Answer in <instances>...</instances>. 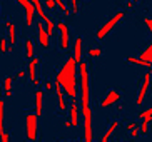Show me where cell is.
Here are the masks:
<instances>
[{
  "label": "cell",
  "instance_id": "19",
  "mask_svg": "<svg viewBox=\"0 0 152 142\" xmlns=\"http://www.w3.org/2000/svg\"><path fill=\"white\" fill-rule=\"evenodd\" d=\"M15 77H5L4 80V89H5V97H12V82Z\"/></svg>",
  "mask_w": 152,
  "mask_h": 142
},
{
  "label": "cell",
  "instance_id": "26",
  "mask_svg": "<svg viewBox=\"0 0 152 142\" xmlns=\"http://www.w3.org/2000/svg\"><path fill=\"white\" fill-rule=\"evenodd\" d=\"M145 117H152V107L145 109V111L139 112V119H145Z\"/></svg>",
  "mask_w": 152,
  "mask_h": 142
},
{
  "label": "cell",
  "instance_id": "13",
  "mask_svg": "<svg viewBox=\"0 0 152 142\" xmlns=\"http://www.w3.org/2000/svg\"><path fill=\"white\" fill-rule=\"evenodd\" d=\"M125 60L129 64L137 65V67H144V69H147V70H152V64L147 62V60H142V59H139V57H125Z\"/></svg>",
  "mask_w": 152,
  "mask_h": 142
},
{
  "label": "cell",
  "instance_id": "3",
  "mask_svg": "<svg viewBox=\"0 0 152 142\" xmlns=\"http://www.w3.org/2000/svg\"><path fill=\"white\" fill-rule=\"evenodd\" d=\"M124 15H125V12H122V10H119L117 13H114V15H112L107 22L100 27V29H97V32H95V39H97V40H104L112 30H114V29H115L117 23L124 18Z\"/></svg>",
  "mask_w": 152,
  "mask_h": 142
},
{
  "label": "cell",
  "instance_id": "22",
  "mask_svg": "<svg viewBox=\"0 0 152 142\" xmlns=\"http://www.w3.org/2000/svg\"><path fill=\"white\" fill-rule=\"evenodd\" d=\"M4 124H5V100H0V130H4Z\"/></svg>",
  "mask_w": 152,
  "mask_h": 142
},
{
  "label": "cell",
  "instance_id": "27",
  "mask_svg": "<svg viewBox=\"0 0 152 142\" xmlns=\"http://www.w3.org/2000/svg\"><path fill=\"white\" fill-rule=\"evenodd\" d=\"M45 9L47 10H55L57 9V2H55V0H45Z\"/></svg>",
  "mask_w": 152,
  "mask_h": 142
},
{
  "label": "cell",
  "instance_id": "33",
  "mask_svg": "<svg viewBox=\"0 0 152 142\" xmlns=\"http://www.w3.org/2000/svg\"><path fill=\"white\" fill-rule=\"evenodd\" d=\"M135 127H139L137 122H129V124H125V129L127 130H132V129H135Z\"/></svg>",
  "mask_w": 152,
  "mask_h": 142
},
{
  "label": "cell",
  "instance_id": "15",
  "mask_svg": "<svg viewBox=\"0 0 152 142\" xmlns=\"http://www.w3.org/2000/svg\"><path fill=\"white\" fill-rule=\"evenodd\" d=\"M42 104H44V92L39 89L35 92V114L39 117L42 116Z\"/></svg>",
  "mask_w": 152,
  "mask_h": 142
},
{
  "label": "cell",
  "instance_id": "18",
  "mask_svg": "<svg viewBox=\"0 0 152 142\" xmlns=\"http://www.w3.org/2000/svg\"><path fill=\"white\" fill-rule=\"evenodd\" d=\"M34 53H35V47H34L32 39H25V55H27V59H34Z\"/></svg>",
  "mask_w": 152,
  "mask_h": 142
},
{
  "label": "cell",
  "instance_id": "28",
  "mask_svg": "<svg viewBox=\"0 0 152 142\" xmlns=\"http://www.w3.org/2000/svg\"><path fill=\"white\" fill-rule=\"evenodd\" d=\"M144 23H145V27L149 29V32L152 35V17H144Z\"/></svg>",
  "mask_w": 152,
  "mask_h": 142
},
{
  "label": "cell",
  "instance_id": "29",
  "mask_svg": "<svg viewBox=\"0 0 152 142\" xmlns=\"http://www.w3.org/2000/svg\"><path fill=\"white\" fill-rule=\"evenodd\" d=\"M0 134H2V135H0V141H2V142H9L10 141V134L5 132V129L0 130Z\"/></svg>",
  "mask_w": 152,
  "mask_h": 142
},
{
  "label": "cell",
  "instance_id": "4",
  "mask_svg": "<svg viewBox=\"0 0 152 142\" xmlns=\"http://www.w3.org/2000/svg\"><path fill=\"white\" fill-rule=\"evenodd\" d=\"M37 114H27L25 116V137L27 141H37Z\"/></svg>",
  "mask_w": 152,
  "mask_h": 142
},
{
  "label": "cell",
  "instance_id": "24",
  "mask_svg": "<svg viewBox=\"0 0 152 142\" xmlns=\"http://www.w3.org/2000/svg\"><path fill=\"white\" fill-rule=\"evenodd\" d=\"M87 55L92 57V59L100 57V55H102V49H89V50H87Z\"/></svg>",
  "mask_w": 152,
  "mask_h": 142
},
{
  "label": "cell",
  "instance_id": "8",
  "mask_svg": "<svg viewBox=\"0 0 152 142\" xmlns=\"http://www.w3.org/2000/svg\"><path fill=\"white\" fill-rule=\"evenodd\" d=\"M15 2H18L23 7V10H25V25L32 27V23H34V13H35V5L32 4L30 0H15Z\"/></svg>",
  "mask_w": 152,
  "mask_h": 142
},
{
  "label": "cell",
  "instance_id": "16",
  "mask_svg": "<svg viewBox=\"0 0 152 142\" xmlns=\"http://www.w3.org/2000/svg\"><path fill=\"white\" fill-rule=\"evenodd\" d=\"M39 59L37 57H34V59H30V62H28V67H27V72H28V79L30 80H34V79H37L35 77V69H37V65H39Z\"/></svg>",
  "mask_w": 152,
  "mask_h": 142
},
{
  "label": "cell",
  "instance_id": "10",
  "mask_svg": "<svg viewBox=\"0 0 152 142\" xmlns=\"http://www.w3.org/2000/svg\"><path fill=\"white\" fill-rule=\"evenodd\" d=\"M55 94H57V104H58V111L65 112L67 111V102H65V92H64L62 85L55 84ZM58 112V114H60Z\"/></svg>",
  "mask_w": 152,
  "mask_h": 142
},
{
  "label": "cell",
  "instance_id": "12",
  "mask_svg": "<svg viewBox=\"0 0 152 142\" xmlns=\"http://www.w3.org/2000/svg\"><path fill=\"white\" fill-rule=\"evenodd\" d=\"M84 42H82V37H77L75 42H74V57H75L77 62H82V52H84Z\"/></svg>",
  "mask_w": 152,
  "mask_h": 142
},
{
  "label": "cell",
  "instance_id": "6",
  "mask_svg": "<svg viewBox=\"0 0 152 142\" xmlns=\"http://www.w3.org/2000/svg\"><path fill=\"white\" fill-rule=\"evenodd\" d=\"M121 99H122V94L119 92V90L110 89L107 94H105V97L100 100L99 105L102 107V109H107V107H112V105H115V104H119L121 102Z\"/></svg>",
  "mask_w": 152,
  "mask_h": 142
},
{
  "label": "cell",
  "instance_id": "30",
  "mask_svg": "<svg viewBox=\"0 0 152 142\" xmlns=\"http://www.w3.org/2000/svg\"><path fill=\"white\" fill-rule=\"evenodd\" d=\"M52 89H55V82H50V80H45V90L50 92Z\"/></svg>",
  "mask_w": 152,
  "mask_h": 142
},
{
  "label": "cell",
  "instance_id": "25",
  "mask_svg": "<svg viewBox=\"0 0 152 142\" xmlns=\"http://www.w3.org/2000/svg\"><path fill=\"white\" fill-rule=\"evenodd\" d=\"M69 5H70L72 13H74V15L79 13V0H69Z\"/></svg>",
  "mask_w": 152,
  "mask_h": 142
},
{
  "label": "cell",
  "instance_id": "36",
  "mask_svg": "<svg viewBox=\"0 0 152 142\" xmlns=\"http://www.w3.org/2000/svg\"><path fill=\"white\" fill-rule=\"evenodd\" d=\"M134 2H139V0H134Z\"/></svg>",
  "mask_w": 152,
  "mask_h": 142
},
{
  "label": "cell",
  "instance_id": "7",
  "mask_svg": "<svg viewBox=\"0 0 152 142\" xmlns=\"http://www.w3.org/2000/svg\"><path fill=\"white\" fill-rule=\"evenodd\" d=\"M57 32L60 34V49L62 50H67L70 45V34H69V25L65 22H57Z\"/></svg>",
  "mask_w": 152,
  "mask_h": 142
},
{
  "label": "cell",
  "instance_id": "35",
  "mask_svg": "<svg viewBox=\"0 0 152 142\" xmlns=\"http://www.w3.org/2000/svg\"><path fill=\"white\" fill-rule=\"evenodd\" d=\"M32 82H34V85H35V87H39V85H40V79H34Z\"/></svg>",
  "mask_w": 152,
  "mask_h": 142
},
{
  "label": "cell",
  "instance_id": "20",
  "mask_svg": "<svg viewBox=\"0 0 152 142\" xmlns=\"http://www.w3.org/2000/svg\"><path fill=\"white\" fill-rule=\"evenodd\" d=\"M117 127H119V122H117V120H114V122L110 124V127L107 129V132H105V134L102 135V139H100V141H102V142H107L109 139H110V135H112V134L115 132V129H117Z\"/></svg>",
  "mask_w": 152,
  "mask_h": 142
},
{
  "label": "cell",
  "instance_id": "23",
  "mask_svg": "<svg viewBox=\"0 0 152 142\" xmlns=\"http://www.w3.org/2000/svg\"><path fill=\"white\" fill-rule=\"evenodd\" d=\"M55 2H57L58 9L62 10V13H64V15H65V17H69V15H70V13H72V10H69V9H67V5L64 4L62 0H55Z\"/></svg>",
  "mask_w": 152,
  "mask_h": 142
},
{
  "label": "cell",
  "instance_id": "14",
  "mask_svg": "<svg viewBox=\"0 0 152 142\" xmlns=\"http://www.w3.org/2000/svg\"><path fill=\"white\" fill-rule=\"evenodd\" d=\"M5 27H7V32H9V42H10V45H15V42H17V32H15L14 22L7 20V22H5Z\"/></svg>",
  "mask_w": 152,
  "mask_h": 142
},
{
  "label": "cell",
  "instance_id": "32",
  "mask_svg": "<svg viewBox=\"0 0 152 142\" xmlns=\"http://www.w3.org/2000/svg\"><path fill=\"white\" fill-rule=\"evenodd\" d=\"M139 134H140V127H135V129H132L130 130V137L132 139H135L139 135Z\"/></svg>",
  "mask_w": 152,
  "mask_h": 142
},
{
  "label": "cell",
  "instance_id": "9",
  "mask_svg": "<svg viewBox=\"0 0 152 142\" xmlns=\"http://www.w3.org/2000/svg\"><path fill=\"white\" fill-rule=\"evenodd\" d=\"M44 23H45L44 20L37 23V30H39V42H40L42 49L47 50L50 47V42H49L50 35H49V32H47V27H44Z\"/></svg>",
  "mask_w": 152,
  "mask_h": 142
},
{
  "label": "cell",
  "instance_id": "1",
  "mask_svg": "<svg viewBox=\"0 0 152 142\" xmlns=\"http://www.w3.org/2000/svg\"><path fill=\"white\" fill-rule=\"evenodd\" d=\"M79 87H80V114L84 119V141H94L92 129V111H90V85H89V65L87 62H79Z\"/></svg>",
  "mask_w": 152,
  "mask_h": 142
},
{
  "label": "cell",
  "instance_id": "11",
  "mask_svg": "<svg viewBox=\"0 0 152 142\" xmlns=\"http://www.w3.org/2000/svg\"><path fill=\"white\" fill-rule=\"evenodd\" d=\"M79 105L75 104V100H72L70 107H69V119L72 120V124H74V127H77L79 125Z\"/></svg>",
  "mask_w": 152,
  "mask_h": 142
},
{
  "label": "cell",
  "instance_id": "17",
  "mask_svg": "<svg viewBox=\"0 0 152 142\" xmlns=\"http://www.w3.org/2000/svg\"><path fill=\"white\" fill-rule=\"evenodd\" d=\"M32 4L35 5V12L39 13V17H40V20H45V18L49 17L47 13H45V10H44V5H42V2L40 0H30Z\"/></svg>",
  "mask_w": 152,
  "mask_h": 142
},
{
  "label": "cell",
  "instance_id": "21",
  "mask_svg": "<svg viewBox=\"0 0 152 142\" xmlns=\"http://www.w3.org/2000/svg\"><path fill=\"white\" fill-rule=\"evenodd\" d=\"M139 59H142V60H147V62L152 64V42L147 45V47H145V50H144V52H140Z\"/></svg>",
  "mask_w": 152,
  "mask_h": 142
},
{
  "label": "cell",
  "instance_id": "31",
  "mask_svg": "<svg viewBox=\"0 0 152 142\" xmlns=\"http://www.w3.org/2000/svg\"><path fill=\"white\" fill-rule=\"evenodd\" d=\"M25 75H28V72H27V70H18L17 74H15V79H23Z\"/></svg>",
  "mask_w": 152,
  "mask_h": 142
},
{
  "label": "cell",
  "instance_id": "2",
  "mask_svg": "<svg viewBox=\"0 0 152 142\" xmlns=\"http://www.w3.org/2000/svg\"><path fill=\"white\" fill-rule=\"evenodd\" d=\"M55 84L62 85L65 95L70 97L72 100L77 99L79 95V87H77L79 85V62L74 55H70L58 69L57 75H55Z\"/></svg>",
  "mask_w": 152,
  "mask_h": 142
},
{
  "label": "cell",
  "instance_id": "34",
  "mask_svg": "<svg viewBox=\"0 0 152 142\" xmlns=\"http://www.w3.org/2000/svg\"><path fill=\"white\" fill-rule=\"evenodd\" d=\"M134 0H130V2H127V4H125V7H127V9H132V7H134Z\"/></svg>",
  "mask_w": 152,
  "mask_h": 142
},
{
  "label": "cell",
  "instance_id": "5",
  "mask_svg": "<svg viewBox=\"0 0 152 142\" xmlns=\"http://www.w3.org/2000/svg\"><path fill=\"white\" fill-rule=\"evenodd\" d=\"M151 77H152V72H145L142 77V82H140V89H139V94H137V99H135V104L137 105H142L144 99L147 95V90H149V85H151Z\"/></svg>",
  "mask_w": 152,
  "mask_h": 142
}]
</instances>
